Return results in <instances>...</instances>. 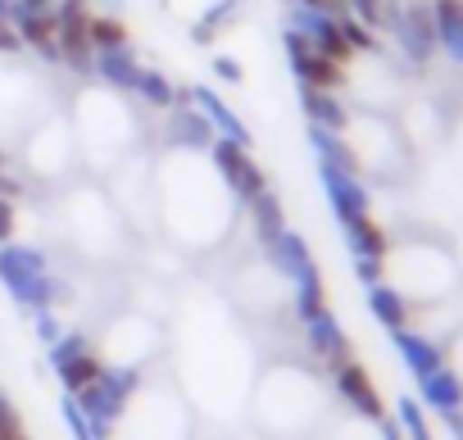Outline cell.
Wrapping results in <instances>:
<instances>
[{"label": "cell", "instance_id": "14", "mask_svg": "<svg viewBox=\"0 0 463 440\" xmlns=\"http://www.w3.org/2000/svg\"><path fill=\"white\" fill-rule=\"evenodd\" d=\"M78 404H82V413H87V422H91V431H96V440H109L114 435V426H118V417H123V399H114L100 381H91L87 390H78L73 395Z\"/></svg>", "mask_w": 463, "mask_h": 440}, {"label": "cell", "instance_id": "18", "mask_svg": "<svg viewBox=\"0 0 463 440\" xmlns=\"http://www.w3.org/2000/svg\"><path fill=\"white\" fill-rule=\"evenodd\" d=\"M300 109L309 123L318 127H332V132H345L350 127V109L336 91H318V87H300Z\"/></svg>", "mask_w": 463, "mask_h": 440}, {"label": "cell", "instance_id": "32", "mask_svg": "<svg viewBox=\"0 0 463 440\" xmlns=\"http://www.w3.org/2000/svg\"><path fill=\"white\" fill-rule=\"evenodd\" d=\"M209 69H213L222 82H232V87H241V82H246V69H241V60H232V55H213V60H209Z\"/></svg>", "mask_w": 463, "mask_h": 440}, {"label": "cell", "instance_id": "12", "mask_svg": "<svg viewBox=\"0 0 463 440\" xmlns=\"http://www.w3.org/2000/svg\"><path fill=\"white\" fill-rule=\"evenodd\" d=\"M246 213H250V232H255L260 246H273V241L291 228V223H287V209H282V195H278L273 186L255 191V195L246 200Z\"/></svg>", "mask_w": 463, "mask_h": 440}, {"label": "cell", "instance_id": "25", "mask_svg": "<svg viewBox=\"0 0 463 440\" xmlns=\"http://www.w3.org/2000/svg\"><path fill=\"white\" fill-rule=\"evenodd\" d=\"M395 426H400L404 440H431V422H427V413H422V404H418L413 395H400V404H395Z\"/></svg>", "mask_w": 463, "mask_h": 440}, {"label": "cell", "instance_id": "26", "mask_svg": "<svg viewBox=\"0 0 463 440\" xmlns=\"http://www.w3.org/2000/svg\"><path fill=\"white\" fill-rule=\"evenodd\" d=\"M100 386H105L114 399H123V404H128V399L141 390V368H137V363H123V368H114V363H109V368L100 372Z\"/></svg>", "mask_w": 463, "mask_h": 440}, {"label": "cell", "instance_id": "1", "mask_svg": "<svg viewBox=\"0 0 463 440\" xmlns=\"http://www.w3.org/2000/svg\"><path fill=\"white\" fill-rule=\"evenodd\" d=\"M204 154H209L213 173L222 177V186H227L232 195H237V200H250L255 191H264V186H269V177H264L260 159H255L246 145H237V141H222V136H213V145H209Z\"/></svg>", "mask_w": 463, "mask_h": 440}, {"label": "cell", "instance_id": "8", "mask_svg": "<svg viewBox=\"0 0 463 440\" xmlns=\"http://www.w3.org/2000/svg\"><path fill=\"white\" fill-rule=\"evenodd\" d=\"M5 23L14 28V37L28 46V51H37L42 60H51V64H60V46H55V14L51 10H28V5H10V14H5Z\"/></svg>", "mask_w": 463, "mask_h": 440}, {"label": "cell", "instance_id": "21", "mask_svg": "<svg viewBox=\"0 0 463 440\" xmlns=\"http://www.w3.org/2000/svg\"><path fill=\"white\" fill-rule=\"evenodd\" d=\"M241 10H246V0H213V5L191 23V42H195V46H213V37H218L222 28L237 23Z\"/></svg>", "mask_w": 463, "mask_h": 440}, {"label": "cell", "instance_id": "11", "mask_svg": "<svg viewBox=\"0 0 463 440\" xmlns=\"http://www.w3.org/2000/svg\"><path fill=\"white\" fill-rule=\"evenodd\" d=\"M305 341H309V350H314L327 368L350 359V336H345V327L336 323V314H332V309H323V314L305 318Z\"/></svg>", "mask_w": 463, "mask_h": 440}, {"label": "cell", "instance_id": "3", "mask_svg": "<svg viewBox=\"0 0 463 440\" xmlns=\"http://www.w3.org/2000/svg\"><path fill=\"white\" fill-rule=\"evenodd\" d=\"M391 37H395V46H400V55L409 64H418V69L431 64V55L440 46H436V19H431L427 0H409V5H400V19H395Z\"/></svg>", "mask_w": 463, "mask_h": 440}, {"label": "cell", "instance_id": "31", "mask_svg": "<svg viewBox=\"0 0 463 440\" xmlns=\"http://www.w3.org/2000/svg\"><path fill=\"white\" fill-rule=\"evenodd\" d=\"M33 332H37V341L51 350L60 336H64V327H60V318H55V309H37L33 314Z\"/></svg>", "mask_w": 463, "mask_h": 440}, {"label": "cell", "instance_id": "22", "mask_svg": "<svg viewBox=\"0 0 463 440\" xmlns=\"http://www.w3.org/2000/svg\"><path fill=\"white\" fill-rule=\"evenodd\" d=\"M132 96H141L150 109H173V105H186V87H173V78H168V73L146 69V64H141V78H137V91H132Z\"/></svg>", "mask_w": 463, "mask_h": 440}, {"label": "cell", "instance_id": "24", "mask_svg": "<svg viewBox=\"0 0 463 440\" xmlns=\"http://www.w3.org/2000/svg\"><path fill=\"white\" fill-rule=\"evenodd\" d=\"M55 372H60L64 390H69V395H78V390H87L91 381H100V372H105V359H100L96 350H87V354H78L73 363H64V368H55Z\"/></svg>", "mask_w": 463, "mask_h": 440}, {"label": "cell", "instance_id": "16", "mask_svg": "<svg viewBox=\"0 0 463 440\" xmlns=\"http://www.w3.org/2000/svg\"><path fill=\"white\" fill-rule=\"evenodd\" d=\"M341 237H345V246H350L354 259H386L391 255V237L382 232V223H377L373 213L354 218V223H341Z\"/></svg>", "mask_w": 463, "mask_h": 440}, {"label": "cell", "instance_id": "28", "mask_svg": "<svg viewBox=\"0 0 463 440\" xmlns=\"http://www.w3.org/2000/svg\"><path fill=\"white\" fill-rule=\"evenodd\" d=\"M60 422L69 426V435H73V440H96V431H91V422H87L82 404H78V399H73L69 390L60 395Z\"/></svg>", "mask_w": 463, "mask_h": 440}, {"label": "cell", "instance_id": "39", "mask_svg": "<svg viewBox=\"0 0 463 440\" xmlns=\"http://www.w3.org/2000/svg\"><path fill=\"white\" fill-rule=\"evenodd\" d=\"M100 5H105L109 14H118V10H123V0H100Z\"/></svg>", "mask_w": 463, "mask_h": 440}, {"label": "cell", "instance_id": "20", "mask_svg": "<svg viewBox=\"0 0 463 440\" xmlns=\"http://www.w3.org/2000/svg\"><path fill=\"white\" fill-rule=\"evenodd\" d=\"M309 145L318 154V164H332V168H345V173H359V150L345 141V132H332V127H318L309 123Z\"/></svg>", "mask_w": 463, "mask_h": 440}, {"label": "cell", "instance_id": "40", "mask_svg": "<svg viewBox=\"0 0 463 440\" xmlns=\"http://www.w3.org/2000/svg\"><path fill=\"white\" fill-rule=\"evenodd\" d=\"M0 440H28V431H14V435H0Z\"/></svg>", "mask_w": 463, "mask_h": 440}, {"label": "cell", "instance_id": "23", "mask_svg": "<svg viewBox=\"0 0 463 440\" xmlns=\"http://www.w3.org/2000/svg\"><path fill=\"white\" fill-rule=\"evenodd\" d=\"M345 14L359 19L368 33H391L400 19V0H345Z\"/></svg>", "mask_w": 463, "mask_h": 440}, {"label": "cell", "instance_id": "13", "mask_svg": "<svg viewBox=\"0 0 463 440\" xmlns=\"http://www.w3.org/2000/svg\"><path fill=\"white\" fill-rule=\"evenodd\" d=\"M164 136H168V145H182V150H209L213 145V127L204 123V114L195 105H173Z\"/></svg>", "mask_w": 463, "mask_h": 440}, {"label": "cell", "instance_id": "2", "mask_svg": "<svg viewBox=\"0 0 463 440\" xmlns=\"http://www.w3.org/2000/svg\"><path fill=\"white\" fill-rule=\"evenodd\" d=\"M46 273H51L46 250L19 246V241H5V246H0V286H5L24 309L33 304V291H37V282H42Z\"/></svg>", "mask_w": 463, "mask_h": 440}, {"label": "cell", "instance_id": "29", "mask_svg": "<svg viewBox=\"0 0 463 440\" xmlns=\"http://www.w3.org/2000/svg\"><path fill=\"white\" fill-rule=\"evenodd\" d=\"M91 350V341H87V332H64L46 354H51V368H64V363H73L78 354H87Z\"/></svg>", "mask_w": 463, "mask_h": 440}, {"label": "cell", "instance_id": "30", "mask_svg": "<svg viewBox=\"0 0 463 440\" xmlns=\"http://www.w3.org/2000/svg\"><path fill=\"white\" fill-rule=\"evenodd\" d=\"M336 23H341V37H345V46L359 55V51H377V33H368L359 19H350V14H336Z\"/></svg>", "mask_w": 463, "mask_h": 440}, {"label": "cell", "instance_id": "15", "mask_svg": "<svg viewBox=\"0 0 463 440\" xmlns=\"http://www.w3.org/2000/svg\"><path fill=\"white\" fill-rule=\"evenodd\" d=\"M418 395H422V408H436L440 417L445 413H458L463 408V377L445 363V368H436L431 377L418 381Z\"/></svg>", "mask_w": 463, "mask_h": 440}, {"label": "cell", "instance_id": "5", "mask_svg": "<svg viewBox=\"0 0 463 440\" xmlns=\"http://www.w3.org/2000/svg\"><path fill=\"white\" fill-rule=\"evenodd\" d=\"M318 182H323V195H327V204L336 213V223H354V218L373 213V195H368V186H364L359 173L318 164Z\"/></svg>", "mask_w": 463, "mask_h": 440}, {"label": "cell", "instance_id": "34", "mask_svg": "<svg viewBox=\"0 0 463 440\" xmlns=\"http://www.w3.org/2000/svg\"><path fill=\"white\" fill-rule=\"evenodd\" d=\"M354 277H359L364 286H377V282L386 277V259H354Z\"/></svg>", "mask_w": 463, "mask_h": 440}, {"label": "cell", "instance_id": "9", "mask_svg": "<svg viewBox=\"0 0 463 440\" xmlns=\"http://www.w3.org/2000/svg\"><path fill=\"white\" fill-rule=\"evenodd\" d=\"M391 345H395V354L404 359V368L422 381V377H431L436 368H445V345L440 341H431V336H422V332H413V327H400V332H391Z\"/></svg>", "mask_w": 463, "mask_h": 440}, {"label": "cell", "instance_id": "17", "mask_svg": "<svg viewBox=\"0 0 463 440\" xmlns=\"http://www.w3.org/2000/svg\"><path fill=\"white\" fill-rule=\"evenodd\" d=\"M368 314L386 327V332H400V327H409V318H413V304H409V295L400 291V286H391V282H377V286H368Z\"/></svg>", "mask_w": 463, "mask_h": 440}, {"label": "cell", "instance_id": "33", "mask_svg": "<svg viewBox=\"0 0 463 440\" xmlns=\"http://www.w3.org/2000/svg\"><path fill=\"white\" fill-rule=\"evenodd\" d=\"M14 431H24V417H19L14 399L0 390V435H14Z\"/></svg>", "mask_w": 463, "mask_h": 440}, {"label": "cell", "instance_id": "36", "mask_svg": "<svg viewBox=\"0 0 463 440\" xmlns=\"http://www.w3.org/2000/svg\"><path fill=\"white\" fill-rule=\"evenodd\" d=\"M287 5H309V10H327V14H345V0H287Z\"/></svg>", "mask_w": 463, "mask_h": 440}, {"label": "cell", "instance_id": "10", "mask_svg": "<svg viewBox=\"0 0 463 440\" xmlns=\"http://www.w3.org/2000/svg\"><path fill=\"white\" fill-rule=\"evenodd\" d=\"M91 73H96V78H100L109 91L132 96V91H137V78H141V60H137L132 42H128V46H109V51H96Z\"/></svg>", "mask_w": 463, "mask_h": 440}, {"label": "cell", "instance_id": "19", "mask_svg": "<svg viewBox=\"0 0 463 440\" xmlns=\"http://www.w3.org/2000/svg\"><path fill=\"white\" fill-rule=\"evenodd\" d=\"M431 19H436V46L463 64V0H431Z\"/></svg>", "mask_w": 463, "mask_h": 440}, {"label": "cell", "instance_id": "6", "mask_svg": "<svg viewBox=\"0 0 463 440\" xmlns=\"http://www.w3.org/2000/svg\"><path fill=\"white\" fill-rule=\"evenodd\" d=\"M332 386H336V395H341L364 422H382V417H386L382 395H377V386H373V377H368L364 363H354V359L332 363Z\"/></svg>", "mask_w": 463, "mask_h": 440}, {"label": "cell", "instance_id": "27", "mask_svg": "<svg viewBox=\"0 0 463 440\" xmlns=\"http://www.w3.org/2000/svg\"><path fill=\"white\" fill-rule=\"evenodd\" d=\"M91 46L109 51V46H128V23L118 14H91Z\"/></svg>", "mask_w": 463, "mask_h": 440}, {"label": "cell", "instance_id": "4", "mask_svg": "<svg viewBox=\"0 0 463 440\" xmlns=\"http://www.w3.org/2000/svg\"><path fill=\"white\" fill-rule=\"evenodd\" d=\"M282 51H287V64H291V73H296V82L300 87H318V91H336L341 82H345V69L341 64H332L327 55H318L300 33H291V28H282Z\"/></svg>", "mask_w": 463, "mask_h": 440}, {"label": "cell", "instance_id": "38", "mask_svg": "<svg viewBox=\"0 0 463 440\" xmlns=\"http://www.w3.org/2000/svg\"><path fill=\"white\" fill-rule=\"evenodd\" d=\"M19 5H28V10H51L55 0H19Z\"/></svg>", "mask_w": 463, "mask_h": 440}, {"label": "cell", "instance_id": "37", "mask_svg": "<svg viewBox=\"0 0 463 440\" xmlns=\"http://www.w3.org/2000/svg\"><path fill=\"white\" fill-rule=\"evenodd\" d=\"M377 435H382V440H404V435H400V426H395V422H386V417L377 422Z\"/></svg>", "mask_w": 463, "mask_h": 440}, {"label": "cell", "instance_id": "7", "mask_svg": "<svg viewBox=\"0 0 463 440\" xmlns=\"http://www.w3.org/2000/svg\"><path fill=\"white\" fill-rule=\"evenodd\" d=\"M186 105H195V109L204 114V123L213 127V136H222V141H237V145H246V150L255 145V136H250V127L241 123V114L232 109V105H227V100H222L213 87H200V82H195V87H186Z\"/></svg>", "mask_w": 463, "mask_h": 440}, {"label": "cell", "instance_id": "35", "mask_svg": "<svg viewBox=\"0 0 463 440\" xmlns=\"http://www.w3.org/2000/svg\"><path fill=\"white\" fill-rule=\"evenodd\" d=\"M14 228H19V213H14V200L0 195V246L14 241Z\"/></svg>", "mask_w": 463, "mask_h": 440}]
</instances>
